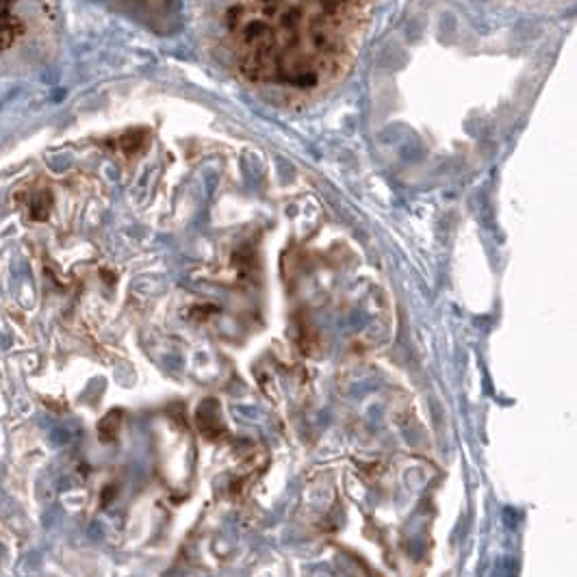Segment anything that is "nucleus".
I'll return each mask as SVG.
<instances>
[{
	"label": "nucleus",
	"instance_id": "1",
	"mask_svg": "<svg viewBox=\"0 0 577 577\" xmlns=\"http://www.w3.org/2000/svg\"><path fill=\"white\" fill-rule=\"evenodd\" d=\"M209 31L248 83L320 91L350 70L373 0H202Z\"/></svg>",
	"mask_w": 577,
	"mask_h": 577
},
{
	"label": "nucleus",
	"instance_id": "2",
	"mask_svg": "<svg viewBox=\"0 0 577 577\" xmlns=\"http://www.w3.org/2000/svg\"><path fill=\"white\" fill-rule=\"evenodd\" d=\"M27 209L31 213V220H37V222H42L48 217L50 213V193L48 191H35L31 197H29V202H27Z\"/></svg>",
	"mask_w": 577,
	"mask_h": 577
}]
</instances>
